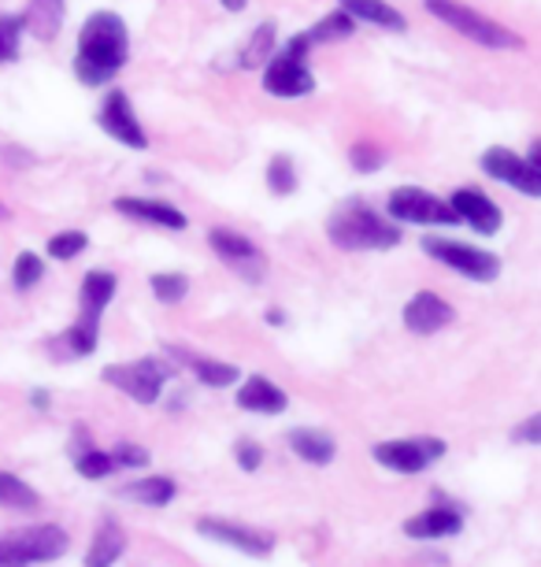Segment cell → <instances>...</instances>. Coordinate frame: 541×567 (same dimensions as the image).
<instances>
[{
  "mask_svg": "<svg viewBox=\"0 0 541 567\" xmlns=\"http://www.w3.org/2000/svg\"><path fill=\"white\" fill-rule=\"evenodd\" d=\"M45 278V260L38 252H19L15 267H12V282L15 290H34V286Z\"/></svg>",
  "mask_w": 541,
  "mask_h": 567,
  "instance_id": "obj_32",
  "label": "cell"
},
{
  "mask_svg": "<svg viewBox=\"0 0 541 567\" xmlns=\"http://www.w3.org/2000/svg\"><path fill=\"white\" fill-rule=\"evenodd\" d=\"M238 404L246 412H257V415H279V412L290 409V398H285V390L274 386L271 379L252 374V379H246V386L238 390Z\"/></svg>",
  "mask_w": 541,
  "mask_h": 567,
  "instance_id": "obj_18",
  "label": "cell"
},
{
  "mask_svg": "<svg viewBox=\"0 0 541 567\" xmlns=\"http://www.w3.org/2000/svg\"><path fill=\"white\" fill-rule=\"evenodd\" d=\"M263 90H268L271 97H285V101L308 97V93L315 90V74L308 71V63L282 56V52L274 49V56L268 60V68H263Z\"/></svg>",
  "mask_w": 541,
  "mask_h": 567,
  "instance_id": "obj_13",
  "label": "cell"
},
{
  "mask_svg": "<svg viewBox=\"0 0 541 567\" xmlns=\"http://www.w3.org/2000/svg\"><path fill=\"white\" fill-rule=\"evenodd\" d=\"M74 467H79L82 478H108L115 464L108 453H101V449H86V453H79V460H74Z\"/></svg>",
  "mask_w": 541,
  "mask_h": 567,
  "instance_id": "obj_35",
  "label": "cell"
},
{
  "mask_svg": "<svg viewBox=\"0 0 541 567\" xmlns=\"http://www.w3.org/2000/svg\"><path fill=\"white\" fill-rule=\"evenodd\" d=\"M97 123H101V131L108 137H115L119 145L137 148V153H145V148H148V137L142 131V123H137L134 104H131V97H126L123 90H112L108 97H104L101 112H97Z\"/></svg>",
  "mask_w": 541,
  "mask_h": 567,
  "instance_id": "obj_10",
  "label": "cell"
},
{
  "mask_svg": "<svg viewBox=\"0 0 541 567\" xmlns=\"http://www.w3.org/2000/svg\"><path fill=\"white\" fill-rule=\"evenodd\" d=\"M427 12L438 16L445 27H452L456 34H464V38L475 41V45H482V49H493V52L523 49V38H519L516 30L493 23L490 16L475 12V8L460 4V0H427Z\"/></svg>",
  "mask_w": 541,
  "mask_h": 567,
  "instance_id": "obj_3",
  "label": "cell"
},
{
  "mask_svg": "<svg viewBox=\"0 0 541 567\" xmlns=\"http://www.w3.org/2000/svg\"><path fill=\"white\" fill-rule=\"evenodd\" d=\"M353 30H356V23L342 12V8H337V12L323 16L320 23L308 30V45H331V41H345Z\"/></svg>",
  "mask_w": 541,
  "mask_h": 567,
  "instance_id": "obj_29",
  "label": "cell"
},
{
  "mask_svg": "<svg viewBox=\"0 0 541 567\" xmlns=\"http://www.w3.org/2000/svg\"><path fill=\"white\" fill-rule=\"evenodd\" d=\"M171 368L156 357H142L134 363H108L104 368V382L115 390H123L126 398H134L137 404H156L164 393V382Z\"/></svg>",
  "mask_w": 541,
  "mask_h": 567,
  "instance_id": "obj_4",
  "label": "cell"
},
{
  "mask_svg": "<svg viewBox=\"0 0 541 567\" xmlns=\"http://www.w3.org/2000/svg\"><path fill=\"white\" fill-rule=\"evenodd\" d=\"M119 497L134 501V505H145V508H167L178 497V486H175V478H167V475H148V478H137V483H126Z\"/></svg>",
  "mask_w": 541,
  "mask_h": 567,
  "instance_id": "obj_24",
  "label": "cell"
},
{
  "mask_svg": "<svg viewBox=\"0 0 541 567\" xmlns=\"http://www.w3.org/2000/svg\"><path fill=\"white\" fill-rule=\"evenodd\" d=\"M38 505H41V497L34 486H27L23 478L12 475V471H0V508L34 512Z\"/></svg>",
  "mask_w": 541,
  "mask_h": 567,
  "instance_id": "obj_28",
  "label": "cell"
},
{
  "mask_svg": "<svg viewBox=\"0 0 541 567\" xmlns=\"http://www.w3.org/2000/svg\"><path fill=\"white\" fill-rule=\"evenodd\" d=\"M342 12L353 19V23H371L378 30H394V34H405L408 23L405 16L397 12L386 0H342Z\"/></svg>",
  "mask_w": 541,
  "mask_h": 567,
  "instance_id": "obj_22",
  "label": "cell"
},
{
  "mask_svg": "<svg viewBox=\"0 0 541 567\" xmlns=\"http://www.w3.org/2000/svg\"><path fill=\"white\" fill-rule=\"evenodd\" d=\"M19 34H23V19H19V16H12V19L0 16V63L19 60Z\"/></svg>",
  "mask_w": 541,
  "mask_h": 567,
  "instance_id": "obj_36",
  "label": "cell"
},
{
  "mask_svg": "<svg viewBox=\"0 0 541 567\" xmlns=\"http://www.w3.org/2000/svg\"><path fill=\"white\" fill-rule=\"evenodd\" d=\"M274 45H279V23L268 19V23H260L252 30L246 52H241V68L246 71H257V68H268V60L274 56Z\"/></svg>",
  "mask_w": 541,
  "mask_h": 567,
  "instance_id": "obj_27",
  "label": "cell"
},
{
  "mask_svg": "<svg viewBox=\"0 0 541 567\" xmlns=\"http://www.w3.org/2000/svg\"><path fill=\"white\" fill-rule=\"evenodd\" d=\"M97 338H101V323H93V319H79L74 327H67L63 334L52 338L49 349L56 360H79V357H90V352L97 349Z\"/></svg>",
  "mask_w": 541,
  "mask_h": 567,
  "instance_id": "obj_23",
  "label": "cell"
},
{
  "mask_svg": "<svg viewBox=\"0 0 541 567\" xmlns=\"http://www.w3.org/2000/svg\"><path fill=\"white\" fill-rule=\"evenodd\" d=\"M464 530V516L456 512L452 505H445L438 501L434 508L419 512V516H412L405 523V534L408 538H423V542H434V538H452V534Z\"/></svg>",
  "mask_w": 541,
  "mask_h": 567,
  "instance_id": "obj_17",
  "label": "cell"
},
{
  "mask_svg": "<svg viewBox=\"0 0 541 567\" xmlns=\"http://www.w3.org/2000/svg\"><path fill=\"white\" fill-rule=\"evenodd\" d=\"M208 245L222 256V264L235 267L238 275H246V282H260L263 278V252L246 238V234H235L227 227H211Z\"/></svg>",
  "mask_w": 541,
  "mask_h": 567,
  "instance_id": "obj_12",
  "label": "cell"
},
{
  "mask_svg": "<svg viewBox=\"0 0 541 567\" xmlns=\"http://www.w3.org/2000/svg\"><path fill=\"white\" fill-rule=\"evenodd\" d=\"M290 449L304 460V464H315V467H326L337 456L334 437L326 431H293L290 434Z\"/></svg>",
  "mask_w": 541,
  "mask_h": 567,
  "instance_id": "obj_26",
  "label": "cell"
},
{
  "mask_svg": "<svg viewBox=\"0 0 541 567\" xmlns=\"http://www.w3.org/2000/svg\"><path fill=\"white\" fill-rule=\"evenodd\" d=\"M0 567H23V564H19V556L4 545V538H0Z\"/></svg>",
  "mask_w": 541,
  "mask_h": 567,
  "instance_id": "obj_40",
  "label": "cell"
},
{
  "mask_svg": "<svg viewBox=\"0 0 541 567\" xmlns=\"http://www.w3.org/2000/svg\"><path fill=\"white\" fill-rule=\"evenodd\" d=\"M423 249L438 264L452 267V271H460L464 278H471V282H493V278L501 275V260H497L493 252L475 249V245H464L452 238H423Z\"/></svg>",
  "mask_w": 541,
  "mask_h": 567,
  "instance_id": "obj_6",
  "label": "cell"
},
{
  "mask_svg": "<svg viewBox=\"0 0 541 567\" xmlns=\"http://www.w3.org/2000/svg\"><path fill=\"white\" fill-rule=\"evenodd\" d=\"M348 164H353V171H360V175H375V171H382V164H386V153L371 142H356L348 148Z\"/></svg>",
  "mask_w": 541,
  "mask_h": 567,
  "instance_id": "obj_34",
  "label": "cell"
},
{
  "mask_svg": "<svg viewBox=\"0 0 541 567\" xmlns=\"http://www.w3.org/2000/svg\"><path fill=\"white\" fill-rule=\"evenodd\" d=\"M4 545L19 556V564L30 567V564H52L67 553V530L56 527V523H38V527H27V530H15V534H4Z\"/></svg>",
  "mask_w": 541,
  "mask_h": 567,
  "instance_id": "obj_9",
  "label": "cell"
},
{
  "mask_svg": "<svg viewBox=\"0 0 541 567\" xmlns=\"http://www.w3.org/2000/svg\"><path fill=\"white\" fill-rule=\"evenodd\" d=\"M449 208H452L456 223H468V227L479 230V234H497V230H501V223H504L501 208H497L486 194H479V189H468V186L456 189V194L449 197Z\"/></svg>",
  "mask_w": 541,
  "mask_h": 567,
  "instance_id": "obj_14",
  "label": "cell"
},
{
  "mask_svg": "<svg viewBox=\"0 0 541 567\" xmlns=\"http://www.w3.org/2000/svg\"><path fill=\"white\" fill-rule=\"evenodd\" d=\"M222 8H227V12H246V4L249 0H219Z\"/></svg>",
  "mask_w": 541,
  "mask_h": 567,
  "instance_id": "obj_42",
  "label": "cell"
},
{
  "mask_svg": "<svg viewBox=\"0 0 541 567\" xmlns=\"http://www.w3.org/2000/svg\"><path fill=\"white\" fill-rule=\"evenodd\" d=\"M516 442H527V445H538L541 442V415H527V423H519L516 431H512Z\"/></svg>",
  "mask_w": 541,
  "mask_h": 567,
  "instance_id": "obj_39",
  "label": "cell"
},
{
  "mask_svg": "<svg viewBox=\"0 0 541 567\" xmlns=\"http://www.w3.org/2000/svg\"><path fill=\"white\" fill-rule=\"evenodd\" d=\"M164 352H167V357H175L178 363H189L205 386L227 390V386H235V382L241 379V371L235 368V363H222V360H211V357H194V352H183L178 346H164Z\"/></svg>",
  "mask_w": 541,
  "mask_h": 567,
  "instance_id": "obj_21",
  "label": "cell"
},
{
  "mask_svg": "<svg viewBox=\"0 0 541 567\" xmlns=\"http://www.w3.org/2000/svg\"><path fill=\"white\" fill-rule=\"evenodd\" d=\"M405 327L412 330V334H438V330H445L456 319V308L449 305V301H441L438 293H416L412 301L405 305Z\"/></svg>",
  "mask_w": 541,
  "mask_h": 567,
  "instance_id": "obj_15",
  "label": "cell"
},
{
  "mask_svg": "<svg viewBox=\"0 0 541 567\" xmlns=\"http://www.w3.org/2000/svg\"><path fill=\"white\" fill-rule=\"evenodd\" d=\"M90 238L82 230H63V234H52L49 238V256L52 260H74L79 252H86Z\"/></svg>",
  "mask_w": 541,
  "mask_h": 567,
  "instance_id": "obj_33",
  "label": "cell"
},
{
  "mask_svg": "<svg viewBox=\"0 0 541 567\" xmlns=\"http://www.w3.org/2000/svg\"><path fill=\"white\" fill-rule=\"evenodd\" d=\"M131 60V34L115 12H93L79 30V52H74V74L82 85H104Z\"/></svg>",
  "mask_w": 541,
  "mask_h": 567,
  "instance_id": "obj_1",
  "label": "cell"
},
{
  "mask_svg": "<svg viewBox=\"0 0 541 567\" xmlns=\"http://www.w3.org/2000/svg\"><path fill=\"white\" fill-rule=\"evenodd\" d=\"M0 219H8V208H4V200H0Z\"/></svg>",
  "mask_w": 541,
  "mask_h": 567,
  "instance_id": "obj_44",
  "label": "cell"
},
{
  "mask_svg": "<svg viewBox=\"0 0 541 567\" xmlns=\"http://www.w3.org/2000/svg\"><path fill=\"white\" fill-rule=\"evenodd\" d=\"M115 212H123V216H131L137 223H153V227L164 230H186V212H178L175 205L156 197H119L115 200Z\"/></svg>",
  "mask_w": 541,
  "mask_h": 567,
  "instance_id": "obj_16",
  "label": "cell"
},
{
  "mask_svg": "<svg viewBox=\"0 0 541 567\" xmlns=\"http://www.w3.org/2000/svg\"><path fill=\"white\" fill-rule=\"evenodd\" d=\"M108 456H112L115 467H148V449L131 445V442H119Z\"/></svg>",
  "mask_w": 541,
  "mask_h": 567,
  "instance_id": "obj_37",
  "label": "cell"
},
{
  "mask_svg": "<svg viewBox=\"0 0 541 567\" xmlns=\"http://www.w3.org/2000/svg\"><path fill=\"white\" fill-rule=\"evenodd\" d=\"M268 323H271V327H282V323H285V316H282V312H274V308H271V312H268Z\"/></svg>",
  "mask_w": 541,
  "mask_h": 567,
  "instance_id": "obj_43",
  "label": "cell"
},
{
  "mask_svg": "<svg viewBox=\"0 0 541 567\" xmlns=\"http://www.w3.org/2000/svg\"><path fill=\"white\" fill-rule=\"evenodd\" d=\"M235 460H238V467L241 471H260L263 464V449L252 442V437H241V442L235 445Z\"/></svg>",
  "mask_w": 541,
  "mask_h": 567,
  "instance_id": "obj_38",
  "label": "cell"
},
{
  "mask_svg": "<svg viewBox=\"0 0 541 567\" xmlns=\"http://www.w3.org/2000/svg\"><path fill=\"white\" fill-rule=\"evenodd\" d=\"M197 530L211 542H222L230 549L246 553V556H268L274 549V534L249 527V523H235V519H197Z\"/></svg>",
  "mask_w": 541,
  "mask_h": 567,
  "instance_id": "obj_11",
  "label": "cell"
},
{
  "mask_svg": "<svg viewBox=\"0 0 541 567\" xmlns=\"http://www.w3.org/2000/svg\"><path fill=\"white\" fill-rule=\"evenodd\" d=\"M126 553V534L115 519H104L97 534L90 542V553H86V567H115V560Z\"/></svg>",
  "mask_w": 541,
  "mask_h": 567,
  "instance_id": "obj_25",
  "label": "cell"
},
{
  "mask_svg": "<svg viewBox=\"0 0 541 567\" xmlns=\"http://www.w3.org/2000/svg\"><path fill=\"white\" fill-rule=\"evenodd\" d=\"M541 145L534 142V148H530V156H516L512 148L504 145H493L482 153V171L497 182H504V186L519 189V194L527 197H541Z\"/></svg>",
  "mask_w": 541,
  "mask_h": 567,
  "instance_id": "obj_5",
  "label": "cell"
},
{
  "mask_svg": "<svg viewBox=\"0 0 541 567\" xmlns=\"http://www.w3.org/2000/svg\"><path fill=\"white\" fill-rule=\"evenodd\" d=\"M115 290H119V278L112 271H90L82 278V297H79V319H93L101 323L104 308L112 305Z\"/></svg>",
  "mask_w": 541,
  "mask_h": 567,
  "instance_id": "obj_20",
  "label": "cell"
},
{
  "mask_svg": "<svg viewBox=\"0 0 541 567\" xmlns=\"http://www.w3.org/2000/svg\"><path fill=\"white\" fill-rule=\"evenodd\" d=\"M148 290H153V297L160 305H178V301H186L189 282H186V275H178V271H160L148 278Z\"/></svg>",
  "mask_w": 541,
  "mask_h": 567,
  "instance_id": "obj_31",
  "label": "cell"
},
{
  "mask_svg": "<svg viewBox=\"0 0 541 567\" xmlns=\"http://www.w3.org/2000/svg\"><path fill=\"white\" fill-rule=\"evenodd\" d=\"M30 404L45 412V409H49V393H45V390H34V393H30Z\"/></svg>",
  "mask_w": 541,
  "mask_h": 567,
  "instance_id": "obj_41",
  "label": "cell"
},
{
  "mask_svg": "<svg viewBox=\"0 0 541 567\" xmlns=\"http://www.w3.org/2000/svg\"><path fill=\"white\" fill-rule=\"evenodd\" d=\"M389 216L397 223H416V227H456V216L449 200H441L430 189L419 186H400L389 194Z\"/></svg>",
  "mask_w": 541,
  "mask_h": 567,
  "instance_id": "obj_7",
  "label": "cell"
},
{
  "mask_svg": "<svg viewBox=\"0 0 541 567\" xmlns=\"http://www.w3.org/2000/svg\"><path fill=\"white\" fill-rule=\"evenodd\" d=\"M445 456V442L441 437H400V442H378L375 445V460L382 467L397 471V475H419L427 471L434 460Z\"/></svg>",
  "mask_w": 541,
  "mask_h": 567,
  "instance_id": "obj_8",
  "label": "cell"
},
{
  "mask_svg": "<svg viewBox=\"0 0 541 567\" xmlns=\"http://www.w3.org/2000/svg\"><path fill=\"white\" fill-rule=\"evenodd\" d=\"M326 234L337 249L348 252H382L400 245V230L389 219H382L375 208L360 205V200H345L342 208H334V216L326 219Z\"/></svg>",
  "mask_w": 541,
  "mask_h": 567,
  "instance_id": "obj_2",
  "label": "cell"
},
{
  "mask_svg": "<svg viewBox=\"0 0 541 567\" xmlns=\"http://www.w3.org/2000/svg\"><path fill=\"white\" fill-rule=\"evenodd\" d=\"M296 164H293V156L290 153H279L268 164V189L274 197H290V194H296Z\"/></svg>",
  "mask_w": 541,
  "mask_h": 567,
  "instance_id": "obj_30",
  "label": "cell"
},
{
  "mask_svg": "<svg viewBox=\"0 0 541 567\" xmlns=\"http://www.w3.org/2000/svg\"><path fill=\"white\" fill-rule=\"evenodd\" d=\"M63 16H67V0H30L23 19V30L34 41H56L63 30Z\"/></svg>",
  "mask_w": 541,
  "mask_h": 567,
  "instance_id": "obj_19",
  "label": "cell"
}]
</instances>
